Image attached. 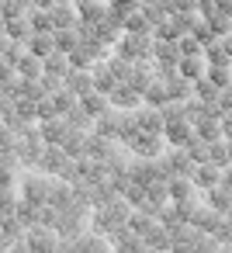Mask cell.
<instances>
[{"label":"cell","mask_w":232,"mask_h":253,"mask_svg":"<svg viewBox=\"0 0 232 253\" xmlns=\"http://www.w3.org/2000/svg\"><path fill=\"white\" fill-rule=\"evenodd\" d=\"M52 184H56V177H49V173H25V180H21V198H28L32 205H45L49 201V194H52Z\"/></svg>","instance_id":"obj_1"},{"label":"cell","mask_w":232,"mask_h":253,"mask_svg":"<svg viewBox=\"0 0 232 253\" xmlns=\"http://www.w3.org/2000/svg\"><path fill=\"white\" fill-rule=\"evenodd\" d=\"M25 243H28V250L32 253H56V246H59V232L52 229V225H28L25 229Z\"/></svg>","instance_id":"obj_2"},{"label":"cell","mask_w":232,"mask_h":253,"mask_svg":"<svg viewBox=\"0 0 232 253\" xmlns=\"http://www.w3.org/2000/svg\"><path fill=\"white\" fill-rule=\"evenodd\" d=\"M39 132H42V139H45V146H63V139H66V132H70V125H66V118L59 115V118H49V122H39Z\"/></svg>","instance_id":"obj_3"},{"label":"cell","mask_w":232,"mask_h":253,"mask_svg":"<svg viewBox=\"0 0 232 253\" xmlns=\"http://www.w3.org/2000/svg\"><path fill=\"white\" fill-rule=\"evenodd\" d=\"M63 84H66V90H73L77 97H83V94L94 90V73L90 70H70Z\"/></svg>","instance_id":"obj_4"},{"label":"cell","mask_w":232,"mask_h":253,"mask_svg":"<svg viewBox=\"0 0 232 253\" xmlns=\"http://www.w3.org/2000/svg\"><path fill=\"white\" fill-rule=\"evenodd\" d=\"M73 201H77V194H73V184H66V180H59V177H56V184H52V194H49V201H45V205H52L56 211H66Z\"/></svg>","instance_id":"obj_5"},{"label":"cell","mask_w":232,"mask_h":253,"mask_svg":"<svg viewBox=\"0 0 232 253\" xmlns=\"http://www.w3.org/2000/svg\"><path fill=\"white\" fill-rule=\"evenodd\" d=\"M77 253H111V243L101 232H83L77 236Z\"/></svg>","instance_id":"obj_6"},{"label":"cell","mask_w":232,"mask_h":253,"mask_svg":"<svg viewBox=\"0 0 232 253\" xmlns=\"http://www.w3.org/2000/svg\"><path fill=\"white\" fill-rule=\"evenodd\" d=\"M32 56H39V59H45V56H52L56 52V39H52V32H35L32 39H28V45H25Z\"/></svg>","instance_id":"obj_7"},{"label":"cell","mask_w":232,"mask_h":253,"mask_svg":"<svg viewBox=\"0 0 232 253\" xmlns=\"http://www.w3.org/2000/svg\"><path fill=\"white\" fill-rule=\"evenodd\" d=\"M87 156L108 163V160L115 156V142H111L108 135H87Z\"/></svg>","instance_id":"obj_8"},{"label":"cell","mask_w":232,"mask_h":253,"mask_svg":"<svg viewBox=\"0 0 232 253\" xmlns=\"http://www.w3.org/2000/svg\"><path fill=\"white\" fill-rule=\"evenodd\" d=\"M25 239V225L18 222V215H7V218H0V246H11Z\"/></svg>","instance_id":"obj_9"},{"label":"cell","mask_w":232,"mask_h":253,"mask_svg":"<svg viewBox=\"0 0 232 253\" xmlns=\"http://www.w3.org/2000/svg\"><path fill=\"white\" fill-rule=\"evenodd\" d=\"M4 32H7L11 42H25V45H28V39L35 35V28H32L28 18H11V21H4Z\"/></svg>","instance_id":"obj_10"},{"label":"cell","mask_w":232,"mask_h":253,"mask_svg":"<svg viewBox=\"0 0 232 253\" xmlns=\"http://www.w3.org/2000/svg\"><path fill=\"white\" fill-rule=\"evenodd\" d=\"M52 39H56V52H73L80 42H83V35H80V25L77 28H59V32H52Z\"/></svg>","instance_id":"obj_11"},{"label":"cell","mask_w":232,"mask_h":253,"mask_svg":"<svg viewBox=\"0 0 232 253\" xmlns=\"http://www.w3.org/2000/svg\"><path fill=\"white\" fill-rule=\"evenodd\" d=\"M73 66H70V56L66 52H52V56H45L42 59V73H49V77H59V80H66V73H70Z\"/></svg>","instance_id":"obj_12"},{"label":"cell","mask_w":232,"mask_h":253,"mask_svg":"<svg viewBox=\"0 0 232 253\" xmlns=\"http://www.w3.org/2000/svg\"><path fill=\"white\" fill-rule=\"evenodd\" d=\"M80 108H83V111H87V115L97 122V118H101V115L111 108V101H108V94H97V90H90V94H83V97H80Z\"/></svg>","instance_id":"obj_13"},{"label":"cell","mask_w":232,"mask_h":253,"mask_svg":"<svg viewBox=\"0 0 232 253\" xmlns=\"http://www.w3.org/2000/svg\"><path fill=\"white\" fill-rule=\"evenodd\" d=\"M63 153H66L70 160H80V156H87V132H77V128H70V132H66V139H63Z\"/></svg>","instance_id":"obj_14"},{"label":"cell","mask_w":232,"mask_h":253,"mask_svg":"<svg viewBox=\"0 0 232 253\" xmlns=\"http://www.w3.org/2000/svg\"><path fill=\"white\" fill-rule=\"evenodd\" d=\"M49 18H52V28H56V32L66 28V25H80V14H77L73 4H56V7L49 11Z\"/></svg>","instance_id":"obj_15"},{"label":"cell","mask_w":232,"mask_h":253,"mask_svg":"<svg viewBox=\"0 0 232 253\" xmlns=\"http://www.w3.org/2000/svg\"><path fill=\"white\" fill-rule=\"evenodd\" d=\"M14 73H18L21 80H39V77H42V59L32 56V52H25V56L14 63Z\"/></svg>","instance_id":"obj_16"},{"label":"cell","mask_w":232,"mask_h":253,"mask_svg":"<svg viewBox=\"0 0 232 253\" xmlns=\"http://www.w3.org/2000/svg\"><path fill=\"white\" fill-rule=\"evenodd\" d=\"M52 104H56V111H59V115H66V111H73V108L80 104V97H77L73 90H66V84H63V87L52 94Z\"/></svg>","instance_id":"obj_17"},{"label":"cell","mask_w":232,"mask_h":253,"mask_svg":"<svg viewBox=\"0 0 232 253\" xmlns=\"http://www.w3.org/2000/svg\"><path fill=\"white\" fill-rule=\"evenodd\" d=\"M39 208H42V205H32L28 198H18V211H14V215H18V222L28 229V225L39 222Z\"/></svg>","instance_id":"obj_18"},{"label":"cell","mask_w":232,"mask_h":253,"mask_svg":"<svg viewBox=\"0 0 232 253\" xmlns=\"http://www.w3.org/2000/svg\"><path fill=\"white\" fill-rule=\"evenodd\" d=\"M63 118H66V125H70V128H77V132H87V128L94 125V118H90V115H87V111H83L80 104H77L73 111H66Z\"/></svg>","instance_id":"obj_19"},{"label":"cell","mask_w":232,"mask_h":253,"mask_svg":"<svg viewBox=\"0 0 232 253\" xmlns=\"http://www.w3.org/2000/svg\"><path fill=\"white\" fill-rule=\"evenodd\" d=\"M108 101H111L115 108H132V104H135V90H128V87H115V90L108 94Z\"/></svg>","instance_id":"obj_20"},{"label":"cell","mask_w":232,"mask_h":253,"mask_svg":"<svg viewBox=\"0 0 232 253\" xmlns=\"http://www.w3.org/2000/svg\"><path fill=\"white\" fill-rule=\"evenodd\" d=\"M14 111L25 118V122H39V101H28V97H18L14 101Z\"/></svg>","instance_id":"obj_21"},{"label":"cell","mask_w":232,"mask_h":253,"mask_svg":"<svg viewBox=\"0 0 232 253\" xmlns=\"http://www.w3.org/2000/svg\"><path fill=\"white\" fill-rule=\"evenodd\" d=\"M28 21H32V28H35V32H56V28H52L49 11H35V7H32V11H28Z\"/></svg>","instance_id":"obj_22"},{"label":"cell","mask_w":232,"mask_h":253,"mask_svg":"<svg viewBox=\"0 0 232 253\" xmlns=\"http://www.w3.org/2000/svg\"><path fill=\"white\" fill-rule=\"evenodd\" d=\"M18 211V198L11 194V187H0V218H7Z\"/></svg>","instance_id":"obj_23"},{"label":"cell","mask_w":232,"mask_h":253,"mask_svg":"<svg viewBox=\"0 0 232 253\" xmlns=\"http://www.w3.org/2000/svg\"><path fill=\"white\" fill-rule=\"evenodd\" d=\"M49 118H59V111H56L52 97H42L39 101V122H49Z\"/></svg>","instance_id":"obj_24"},{"label":"cell","mask_w":232,"mask_h":253,"mask_svg":"<svg viewBox=\"0 0 232 253\" xmlns=\"http://www.w3.org/2000/svg\"><path fill=\"white\" fill-rule=\"evenodd\" d=\"M56 222H59V211H56L52 205H42V208H39V225H52V229H56Z\"/></svg>","instance_id":"obj_25"},{"label":"cell","mask_w":232,"mask_h":253,"mask_svg":"<svg viewBox=\"0 0 232 253\" xmlns=\"http://www.w3.org/2000/svg\"><path fill=\"white\" fill-rule=\"evenodd\" d=\"M39 84H42V90H45L49 97H52V94L63 87V80H59V77H49V73H42V77H39Z\"/></svg>","instance_id":"obj_26"},{"label":"cell","mask_w":232,"mask_h":253,"mask_svg":"<svg viewBox=\"0 0 232 253\" xmlns=\"http://www.w3.org/2000/svg\"><path fill=\"white\" fill-rule=\"evenodd\" d=\"M128 222H132V225H128L132 232H149V229H153V222L146 218V211H142V215H128Z\"/></svg>","instance_id":"obj_27"},{"label":"cell","mask_w":232,"mask_h":253,"mask_svg":"<svg viewBox=\"0 0 232 253\" xmlns=\"http://www.w3.org/2000/svg\"><path fill=\"white\" fill-rule=\"evenodd\" d=\"M194 180H197V184H215V180H218V173H215V167H197Z\"/></svg>","instance_id":"obj_28"},{"label":"cell","mask_w":232,"mask_h":253,"mask_svg":"<svg viewBox=\"0 0 232 253\" xmlns=\"http://www.w3.org/2000/svg\"><path fill=\"white\" fill-rule=\"evenodd\" d=\"M18 73H14V63H7L4 56H0V84H7V80H14Z\"/></svg>","instance_id":"obj_29"},{"label":"cell","mask_w":232,"mask_h":253,"mask_svg":"<svg viewBox=\"0 0 232 253\" xmlns=\"http://www.w3.org/2000/svg\"><path fill=\"white\" fill-rule=\"evenodd\" d=\"M166 191H170V194H173V198H177V201H184V198H187V191H191V187H187V184H184V180H173V184H170V187H166Z\"/></svg>","instance_id":"obj_30"},{"label":"cell","mask_w":232,"mask_h":253,"mask_svg":"<svg viewBox=\"0 0 232 253\" xmlns=\"http://www.w3.org/2000/svg\"><path fill=\"white\" fill-rule=\"evenodd\" d=\"M184 73H187V77H197V73H201V63H197L194 56H187V63H184Z\"/></svg>","instance_id":"obj_31"},{"label":"cell","mask_w":232,"mask_h":253,"mask_svg":"<svg viewBox=\"0 0 232 253\" xmlns=\"http://www.w3.org/2000/svg\"><path fill=\"white\" fill-rule=\"evenodd\" d=\"M56 253H77V239H63V236H59V246H56Z\"/></svg>","instance_id":"obj_32"},{"label":"cell","mask_w":232,"mask_h":253,"mask_svg":"<svg viewBox=\"0 0 232 253\" xmlns=\"http://www.w3.org/2000/svg\"><path fill=\"white\" fill-rule=\"evenodd\" d=\"M111 73H115V77H128V63H121V59H111Z\"/></svg>","instance_id":"obj_33"},{"label":"cell","mask_w":232,"mask_h":253,"mask_svg":"<svg viewBox=\"0 0 232 253\" xmlns=\"http://www.w3.org/2000/svg\"><path fill=\"white\" fill-rule=\"evenodd\" d=\"M166 135H170L173 142H187V139H184V135H187V128H184V125H177V128H166Z\"/></svg>","instance_id":"obj_34"},{"label":"cell","mask_w":232,"mask_h":253,"mask_svg":"<svg viewBox=\"0 0 232 253\" xmlns=\"http://www.w3.org/2000/svg\"><path fill=\"white\" fill-rule=\"evenodd\" d=\"M139 125H146V128H149V125H153V128H159V118L149 111V115H139Z\"/></svg>","instance_id":"obj_35"},{"label":"cell","mask_w":232,"mask_h":253,"mask_svg":"<svg viewBox=\"0 0 232 253\" xmlns=\"http://www.w3.org/2000/svg\"><path fill=\"white\" fill-rule=\"evenodd\" d=\"M4 250H7V253H32L25 239H18V243H11V246H4Z\"/></svg>","instance_id":"obj_36"},{"label":"cell","mask_w":232,"mask_h":253,"mask_svg":"<svg viewBox=\"0 0 232 253\" xmlns=\"http://www.w3.org/2000/svg\"><path fill=\"white\" fill-rule=\"evenodd\" d=\"M170 94H173V97H184V94H187V87H184V84H177V87H170Z\"/></svg>","instance_id":"obj_37"},{"label":"cell","mask_w":232,"mask_h":253,"mask_svg":"<svg viewBox=\"0 0 232 253\" xmlns=\"http://www.w3.org/2000/svg\"><path fill=\"white\" fill-rule=\"evenodd\" d=\"M222 184H225V187L232 191V170H225V173H222Z\"/></svg>","instance_id":"obj_38"},{"label":"cell","mask_w":232,"mask_h":253,"mask_svg":"<svg viewBox=\"0 0 232 253\" xmlns=\"http://www.w3.org/2000/svg\"><path fill=\"white\" fill-rule=\"evenodd\" d=\"M7 42H11V39H7V32H4V28H0V52H4V49H7Z\"/></svg>","instance_id":"obj_39"},{"label":"cell","mask_w":232,"mask_h":253,"mask_svg":"<svg viewBox=\"0 0 232 253\" xmlns=\"http://www.w3.org/2000/svg\"><path fill=\"white\" fill-rule=\"evenodd\" d=\"M211 250H215L211 243H197V253H211Z\"/></svg>","instance_id":"obj_40"},{"label":"cell","mask_w":232,"mask_h":253,"mask_svg":"<svg viewBox=\"0 0 232 253\" xmlns=\"http://www.w3.org/2000/svg\"><path fill=\"white\" fill-rule=\"evenodd\" d=\"M225 132H229V135H232V122H225Z\"/></svg>","instance_id":"obj_41"},{"label":"cell","mask_w":232,"mask_h":253,"mask_svg":"<svg viewBox=\"0 0 232 253\" xmlns=\"http://www.w3.org/2000/svg\"><path fill=\"white\" fill-rule=\"evenodd\" d=\"M4 21H7V18H4V11H0V28H4Z\"/></svg>","instance_id":"obj_42"},{"label":"cell","mask_w":232,"mask_h":253,"mask_svg":"<svg viewBox=\"0 0 232 253\" xmlns=\"http://www.w3.org/2000/svg\"><path fill=\"white\" fill-rule=\"evenodd\" d=\"M52 4H70V0H52Z\"/></svg>","instance_id":"obj_43"},{"label":"cell","mask_w":232,"mask_h":253,"mask_svg":"<svg viewBox=\"0 0 232 253\" xmlns=\"http://www.w3.org/2000/svg\"><path fill=\"white\" fill-rule=\"evenodd\" d=\"M229 218H232V215H229Z\"/></svg>","instance_id":"obj_44"}]
</instances>
